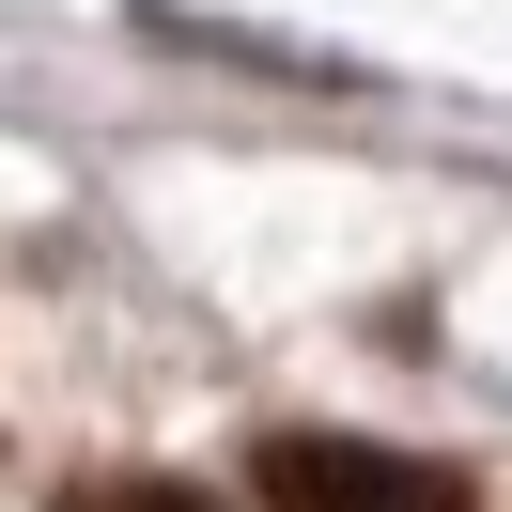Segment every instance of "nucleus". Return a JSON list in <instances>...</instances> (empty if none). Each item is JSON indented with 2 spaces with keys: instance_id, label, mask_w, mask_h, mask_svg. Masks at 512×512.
Returning <instances> with one entry per match:
<instances>
[{
  "instance_id": "f257e3e1",
  "label": "nucleus",
  "mask_w": 512,
  "mask_h": 512,
  "mask_svg": "<svg viewBox=\"0 0 512 512\" xmlns=\"http://www.w3.org/2000/svg\"><path fill=\"white\" fill-rule=\"evenodd\" d=\"M264 512H466V481L373 435H264Z\"/></svg>"
},
{
  "instance_id": "f03ea898",
  "label": "nucleus",
  "mask_w": 512,
  "mask_h": 512,
  "mask_svg": "<svg viewBox=\"0 0 512 512\" xmlns=\"http://www.w3.org/2000/svg\"><path fill=\"white\" fill-rule=\"evenodd\" d=\"M63 512H218V497H202V481H78Z\"/></svg>"
}]
</instances>
